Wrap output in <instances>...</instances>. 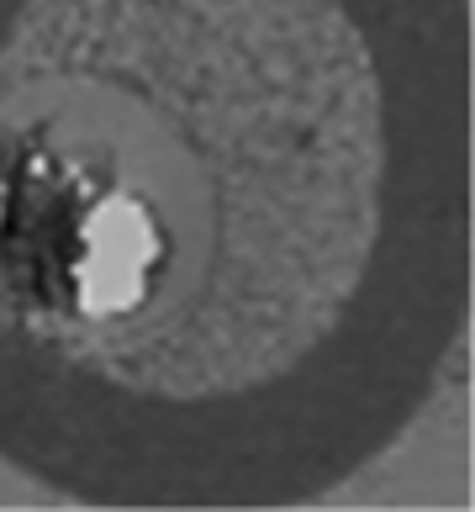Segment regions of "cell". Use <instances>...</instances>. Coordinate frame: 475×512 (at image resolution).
Wrapping results in <instances>:
<instances>
[{"label":"cell","mask_w":475,"mask_h":512,"mask_svg":"<svg viewBox=\"0 0 475 512\" xmlns=\"http://www.w3.org/2000/svg\"><path fill=\"white\" fill-rule=\"evenodd\" d=\"M470 317V0H0V460L296 507Z\"/></svg>","instance_id":"1"}]
</instances>
